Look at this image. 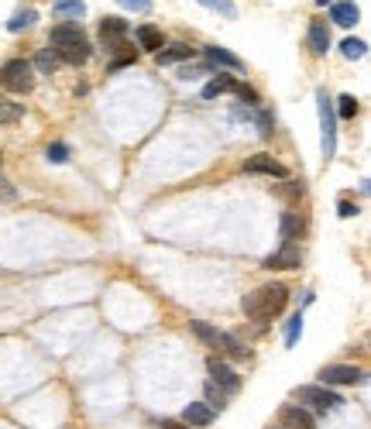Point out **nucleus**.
Instances as JSON below:
<instances>
[{
	"instance_id": "obj_1",
	"label": "nucleus",
	"mask_w": 371,
	"mask_h": 429,
	"mask_svg": "<svg viewBox=\"0 0 371 429\" xmlns=\"http://www.w3.org/2000/svg\"><path fill=\"white\" fill-rule=\"evenodd\" d=\"M286 303H289L286 285H282V282H265V285H258V289L247 292L241 310H245L247 319H254L258 326H265V323H272L275 316H282Z\"/></svg>"
},
{
	"instance_id": "obj_2",
	"label": "nucleus",
	"mask_w": 371,
	"mask_h": 429,
	"mask_svg": "<svg viewBox=\"0 0 371 429\" xmlns=\"http://www.w3.org/2000/svg\"><path fill=\"white\" fill-rule=\"evenodd\" d=\"M189 330L203 340L206 347H213V351L227 354V357H247V347L234 337V333H224V330H217V326H210V323H200V319H193Z\"/></svg>"
},
{
	"instance_id": "obj_3",
	"label": "nucleus",
	"mask_w": 371,
	"mask_h": 429,
	"mask_svg": "<svg viewBox=\"0 0 371 429\" xmlns=\"http://www.w3.org/2000/svg\"><path fill=\"white\" fill-rule=\"evenodd\" d=\"M292 402H299V405L310 409V412H327V409H337L344 398L333 388H327V385H306V388L292 391Z\"/></svg>"
},
{
	"instance_id": "obj_4",
	"label": "nucleus",
	"mask_w": 371,
	"mask_h": 429,
	"mask_svg": "<svg viewBox=\"0 0 371 429\" xmlns=\"http://www.w3.org/2000/svg\"><path fill=\"white\" fill-rule=\"evenodd\" d=\"M0 86L7 89V93H28L35 82H31V66L24 62V59H10V62H3V69H0Z\"/></svg>"
},
{
	"instance_id": "obj_5",
	"label": "nucleus",
	"mask_w": 371,
	"mask_h": 429,
	"mask_svg": "<svg viewBox=\"0 0 371 429\" xmlns=\"http://www.w3.org/2000/svg\"><path fill=\"white\" fill-rule=\"evenodd\" d=\"M317 378H320V385H327V388H351V385L365 381V371L354 368V364H327V368H320Z\"/></svg>"
},
{
	"instance_id": "obj_6",
	"label": "nucleus",
	"mask_w": 371,
	"mask_h": 429,
	"mask_svg": "<svg viewBox=\"0 0 371 429\" xmlns=\"http://www.w3.org/2000/svg\"><path fill=\"white\" fill-rule=\"evenodd\" d=\"M317 107H320V131H323V155H337V114L327 100V89H317Z\"/></svg>"
},
{
	"instance_id": "obj_7",
	"label": "nucleus",
	"mask_w": 371,
	"mask_h": 429,
	"mask_svg": "<svg viewBox=\"0 0 371 429\" xmlns=\"http://www.w3.org/2000/svg\"><path fill=\"white\" fill-rule=\"evenodd\" d=\"M299 265H303V247H299V240H286L275 254L265 258V268H268V272H289V268H299Z\"/></svg>"
},
{
	"instance_id": "obj_8",
	"label": "nucleus",
	"mask_w": 371,
	"mask_h": 429,
	"mask_svg": "<svg viewBox=\"0 0 371 429\" xmlns=\"http://www.w3.org/2000/svg\"><path fill=\"white\" fill-rule=\"evenodd\" d=\"M241 172H245V175H275V179H289V168H286V165H279L272 155H251V158H245Z\"/></svg>"
},
{
	"instance_id": "obj_9",
	"label": "nucleus",
	"mask_w": 371,
	"mask_h": 429,
	"mask_svg": "<svg viewBox=\"0 0 371 429\" xmlns=\"http://www.w3.org/2000/svg\"><path fill=\"white\" fill-rule=\"evenodd\" d=\"M206 368H210V378H213V385H220V388L227 391V395H234V391L241 388V375H238L231 364H224V361L210 357V361H206Z\"/></svg>"
},
{
	"instance_id": "obj_10",
	"label": "nucleus",
	"mask_w": 371,
	"mask_h": 429,
	"mask_svg": "<svg viewBox=\"0 0 371 429\" xmlns=\"http://www.w3.org/2000/svg\"><path fill=\"white\" fill-rule=\"evenodd\" d=\"M279 412H282L286 429H317V416H313L310 409H303L299 402H286Z\"/></svg>"
},
{
	"instance_id": "obj_11",
	"label": "nucleus",
	"mask_w": 371,
	"mask_h": 429,
	"mask_svg": "<svg viewBox=\"0 0 371 429\" xmlns=\"http://www.w3.org/2000/svg\"><path fill=\"white\" fill-rule=\"evenodd\" d=\"M100 41H103V48H117L121 41H127V21L124 17H103L100 21Z\"/></svg>"
},
{
	"instance_id": "obj_12",
	"label": "nucleus",
	"mask_w": 371,
	"mask_h": 429,
	"mask_svg": "<svg viewBox=\"0 0 371 429\" xmlns=\"http://www.w3.org/2000/svg\"><path fill=\"white\" fill-rule=\"evenodd\" d=\"M213 419H217V412H213V405H206V402H189V405L182 409V423L193 429L210 426Z\"/></svg>"
},
{
	"instance_id": "obj_13",
	"label": "nucleus",
	"mask_w": 371,
	"mask_h": 429,
	"mask_svg": "<svg viewBox=\"0 0 371 429\" xmlns=\"http://www.w3.org/2000/svg\"><path fill=\"white\" fill-rule=\"evenodd\" d=\"M48 41H52V48H62V45H82L89 38H86V31L80 24H59V28L48 31Z\"/></svg>"
},
{
	"instance_id": "obj_14",
	"label": "nucleus",
	"mask_w": 371,
	"mask_h": 429,
	"mask_svg": "<svg viewBox=\"0 0 371 429\" xmlns=\"http://www.w3.org/2000/svg\"><path fill=\"white\" fill-rule=\"evenodd\" d=\"M203 55H206V62L210 66H224V69H245V62L234 55V52H227V48H220V45H206L203 48Z\"/></svg>"
},
{
	"instance_id": "obj_15",
	"label": "nucleus",
	"mask_w": 371,
	"mask_h": 429,
	"mask_svg": "<svg viewBox=\"0 0 371 429\" xmlns=\"http://www.w3.org/2000/svg\"><path fill=\"white\" fill-rule=\"evenodd\" d=\"M330 17H333V24H340V28H354L358 17H361V10H358L351 0H340V3L330 7Z\"/></svg>"
},
{
	"instance_id": "obj_16",
	"label": "nucleus",
	"mask_w": 371,
	"mask_h": 429,
	"mask_svg": "<svg viewBox=\"0 0 371 429\" xmlns=\"http://www.w3.org/2000/svg\"><path fill=\"white\" fill-rule=\"evenodd\" d=\"M52 52L59 55V62H69V66H82L93 55L89 41H82V45H62V48H52Z\"/></svg>"
},
{
	"instance_id": "obj_17",
	"label": "nucleus",
	"mask_w": 371,
	"mask_h": 429,
	"mask_svg": "<svg viewBox=\"0 0 371 429\" xmlns=\"http://www.w3.org/2000/svg\"><path fill=\"white\" fill-rule=\"evenodd\" d=\"M193 55H196V52H193L189 45H162L155 59H159V66H175V62H189Z\"/></svg>"
},
{
	"instance_id": "obj_18",
	"label": "nucleus",
	"mask_w": 371,
	"mask_h": 429,
	"mask_svg": "<svg viewBox=\"0 0 371 429\" xmlns=\"http://www.w3.org/2000/svg\"><path fill=\"white\" fill-rule=\"evenodd\" d=\"M279 234H282V240H299V237L306 234V220L299 217V213H282V224H279Z\"/></svg>"
},
{
	"instance_id": "obj_19",
	"label": "nucleus",
	"mask_w": 371,
	"mask_h": 429,
	"mask_svg": "<svg viewBox=\"0 0 371 429\" xmlns=\"http://www.w3.org/2000/svg\"><path fill=\"white\" fill-rule=\"evenodd\" d=\"M310 48H313V55H327L330 31H327L323 21H313V24H310Z\"/></svg>"
},
{
	"instance_id": "obj_20",
	"label": "nucleus",
	"mask_w": 371,
	"mask_h": 429,
	"mask_svg": "<svg viewBox=\"0 0 371 429\" xmlns=\"http://www.w3.org/2000/svg\"><path fill=\"white\" fill-rule=\"evenodd\" d=\"M134 35H138V45L145 48V52H159L165 45L162 31L159 28H152V24H145V28H134Z\"/></svg>"
},
{
	"instance_id": "obj_21",
	"label": "nucleus",
	"mask_w": 371,
	"mask_h": 429,
	"mask_svg": "<svg viewBox=\"0 0 371 429\" xmlns=\"http://www.w3.org/2000/svg\"><path fill=\"white\" fill-rule=\"evenodd\" d=\"M231 86H234V79L224 76V73H217V76L203 86V93H200V96H203V100H213V96H220V93H231Z\"/></svg>"
},
{
	"instance_id": "obj_22",
	"label": "nucleus",
	"mask_w": 371,
	"mask_h": 429,
	"mask_svg": "<svg viewBox=\"0 0 371 429\" xmlns=\"http://www.w3.org/2000/svg\"><path fill=\"white\" fill-rule=\"evenodd\" d=\"M35 21H38V10H35V7H24V10H17V14L7 21V31H28Z\"/></svg>"
},
{
	"instance_id": "obj_23",
	"label": "nucleus",
	"mask_w": 371,
	"mask_h": 429,
	"mask_svg": "<svg viewBox=\"0 0 371 429\" xmlns=\"http://www.w3.org/2000/svg\"><path fill=\"white\" fill-rule=\"evenodd\" d=\"M134 59H138V52H134V48L127 45V41H121V45L114 48V62H110L107 69H110V73H117V69H124V66H131Z\"/></svg>"
},
{
	"instance_id": "obj_24",
	"label": "nucleus",
	"mask_w": 371,
	"mask_h": 429,
	"mask_svg": "<svg viewBox=\"0 0 371 429\" xmlns=\"http://www.w3.org/2000/svg\"><path fill=\"white\" fill-rule=\"evenodd\" d=\"M59 66H62V62H59V55H55L52 48H45V52H38V55H35V69H38V73H45V76H52Z\"/></svg>"
},
{
	"instance_id": "obj_25",
	"label": "nucleus",
	"mask_w": 371,
	"mask_h": 429,
	"mask_svg": "<svg viewBox=\"0 0 371 429\" xmlns=\"http://www.w3.org/2000/svg\"><path fill=\"white\" fill-rule=\"evenodd\" d=\"M358 110H361V107H358V100H354L351 93H344V96L337 100V107H333V114H337V117H344V120H354L358 117Z\"/></svg>"
},
{
	"instance_id": "obj_26",
	"label": "nucleus",
	"mask_w": 371,
	"mask_h": 429,
	"mask_svg": "<svg viewBox=\"0 0 371 429\" xmlns=\"http://www.w3.org/2000/svg\"><path fill=\"white\" fill-rule=\"evenodd\" d=\"M24 117V107L14 103V100H0V124H17Z\"/></svg>"
},
{
	"instance_id": "obj_27",
	"label": "nucleus",
	"mask_w": 371,
	"mask_h": 429,
	"mask_svg": "<svg viewBox=\"0 0 371 429\" xmlns=\"http://www.w3.org/2000/svg\"><path fill=\"white\" fill-rule=\"evenodd\" d=\"M340 52H344L347 59H365L368 45H365L361 38H344V41H340Z\"/></svg>"
},
{
	"instance_id": "obj_28",
	"label": "nucleus",
	"mask_w": 371,
	"mask_h": 429,
	"mask_svg": "<svg viewBox=\"0 0 371 429\" xmlns=\"http://www.w3.org/2000/svg\"><path fill=\"white\" fill-rule=\"evenodd\" d=\"M82 10H86V3H82V0H66V3H55V14H59V17H82Z\"/></svg>"
},
{
	"instance_id": "obj_29",
	"label": "nucleus",
	"mask_w": 371,
	"mask_h": 429,
	"mask_svg": "<svg viewBox=\"0 0 371 429\" xmlns=\"http://www.w3.org/2000/svg\"><path fill=\"white\" fill-rule=\"evenodd\" d=\"M206 10H217V14H224V17H234L238 14V7L231 3V0H200Z\"/></svg>"
},
{
	"instance_id": "obj_30",
	"label": "nucleus",
	"mask_w": 371,
	"mask_h": 429,
	"mask_svg": "<svg viewBox=\"0 0 371 429\" xmlns=\"http://www.w3.org/2000/svg\"><path fill=\"white\" fill-rule=\"evenodd\" d=\"M206 405H217V409H224V405H227V391L220 388V385H213V381H210V385H206Z\"/></svg>"
},
{
	"instance_id": "obj_31",
	"label": "nucleus",
	"mask_w": 371,
	"mask_h": 429,
	"mask_svg": "<svg viewBox=\"0 0 371 429\" xmlns=\"http://www.w3.org/2000/svg\"><path fill=\"white\" fill-rule=\"evenodd\" d=\"M299 333H303V316L296 312V316L289 319V326H286V347H296V340H299Z\"/></svg>"
},
{
	"instance_id": "obj_32",
	"label": "nucleus",
	"mask_w": 371,
	"mask_h": 429,
	"mask_svg": "<svg viewBox=\"0 0 371 429\" xmlns=\"http://www.w3.org/2000/svg\"><path fill=\"white\" fill-rule=\"evenodd\" d=\"M121 7H127V10H138V14H148L152 10V0H117Z\"/></svg>"
},
{
	"instance_id": "obj_33",
	"label": "nucleus",
	"mask_w": 371,
	"mask_h": 429,
	"mask_svg": "<svg viewBox=\"0 0 371 429\" xmlns=\"http://www.w3.org/2000/svg\"><path fill=\"white\" fill-rule=\"evenodd\" d=\"M254 117H258V131H261V134H272L275 120H272V114H268V110H258Z\"/></svg>"
},
{
	"instance_id": "obj_34",
	"label": "nucleus",
	"mask_w": 371,
	"mask_h": 429,
	"mask_svg": "<svg viewBox=\"0 0 371 429\" xmlns=\"http://www.w3.org/2000/svg\"><path fill=\"white\" fill-rule=\"evenodd\" d=\"M45 155H48V161H66V158H69V148H66V145H48Z\"/></svg>"
},
{
	"instance_id": "obj_35",
	"label": "nucleus",
	"mask_w": 371,
	"mask_h": 429,
	"mask_svg": "<svg viewBox=\"0 0 371 429\" xmlns=\"http://www.w3.org/2000/svg\"><path fill=\"white\" fill-rule=\"evenodd\" d=\"M282 196H289V199H299V196H303V182H289L286 189H282Z\"/></svg>"
},
{
	"instance_id": "obj_36",
	"label": "nucleus",
	"mask_w": 371,
	"mask_h": 429,
	"mask_svg": "<svg viewBox=\"0 0 371 429\" xmlns=\"http://www.w3.org/2000/svg\"><path fill=\"white\" fill-rule=\"evenodd\" d=\"M206 73V66H186L182 69V79H189V76H203Z\"/></svg>"
},
{
	"instance_id": "obj_37",
	"label": "nucleus",
	"mask_w": 371,
	"mask_h": 429,
	"mask_svg": "<svg viewBox=\"0 0 371 429\" xmlns=\"http://www.w3.org/2000/svg\"><path fill=\"white\" fill-rule=\"evenodd\" d=\"M337 213H340V217H354V213H358V206H354V203H340V206H337Z\"/></svg>"
},
{
	"instance_id": "obj_38",
	"label": "nucleus",
	"mask_w": 371,
	"mask_h": 429,
	"mask_svg": "<svg viewBox=\"0 0 371 429\" xmlns=\"http://www.w3.org/2000/svg\"><path fill=\"white\" fill-rule=\"evenodd\" d=\"M254 110H245V107H234V120H251Z\"/></svg>"
},
{
	"instance_id": "obj_39",
	"label": "nucleus",
	"mask_w": 371,
	"mask_h": 429,
	"mask_svg": "<svg viewBox=\"0 0 371 429\" xmlns=\"http://www.w3.org/2000/svg\"><path fill=\"white\" fill-rule=\"evenodd\" d=\"M162 429H193V426H186V423H175V419H165Z\"/></svg>"
},
{
	"instance_id": "obj_40",
	"label": "nucleus",
	"mask_w": 371,
	"mask_h": 429,
	"mask_svg": "<svg viewBox=\"0 0 371 429\" xmlns=\"http://www.w3.org/2000/svg\"><path fill=\"white\" fill-rule=\"evenodd\" d=\"M313 3H320V7H327V0H313Z\"/></svg>"
},
{
	"instance_id": "obj_41",
	"label": "nucleus",
	"mask_w": 371,
	"mask_h": 429,
	"mask_svg": "<svg viewBox=\"0 0 371 429\" xmlns=\"http://www.w3.org/2000/svg\"><path fill=\"white\" fill-rule=\"evenodd\" d=\"M59 3H66V0H59Z\"/></svg>"
}]
</instances>
